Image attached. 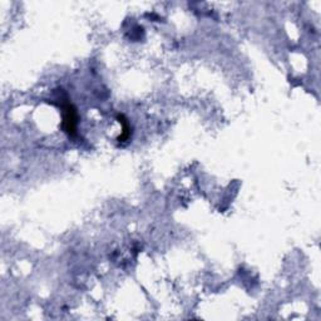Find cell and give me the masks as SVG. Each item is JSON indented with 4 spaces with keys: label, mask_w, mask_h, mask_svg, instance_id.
I'll return each instance as SVG.
<instances>
[{
    "label": "cell",
    "mask_w": 321,
    "mask_h": 321,
    "mask_svg": "<svg viewBox=\"0 0 321 321\" xmlns=\"http://www.w3.org/2000/svg\"><path fill=\"white\" fill-rule=\"evenodd\" d=\"M75 124H77V114L74 108L70 104L64 107V128L69 134L75 133Z\"/></svg>",
    "instance_id": "obj_1"
}]
</instances>
